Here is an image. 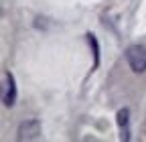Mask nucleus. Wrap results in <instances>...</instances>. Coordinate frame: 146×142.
Returning a JSON list of instances; mask_svg holds the SVG:
<instances>
[{
	"mask_svg": "<svg viewBox=\"0 0 146 142\" xmlns=\"http://www.w3.org/2000/svg\"><path fill=\"white\" fill-rule=\"evenodd\" d=\"M126 59L130 63L134 73H144L146 71V49L140 45H132L126 51Z\"/></svg>",
	"mask_w": 146,
	"mask_h": 142,
	"instance_id": "nucleus-1",
	"label": "nucleus"
},
{
	"mask_svg": "<svg viewBox=\"0 0 146 142\" xmlns=\"http://www.w3.org/2000/svg\"><path fill=\"white\" fill-rule=\"evenodd\" d=\"M14 100H16L14 77H12V73L4 71V73H2V102H4V106H12Z\"/></svg>",
	"mask_w": 146,
	"mask_h": 142,
	"instance_id": "nucleus-2",
	"label": "nucleus"
},
{
	"mask_svg": "<svg viewBox=\"0 0 146 142\" xmlns=\"http://www.w3.org/2000/svg\"><path fill=\"white\" fill-rule=\"evenodd\" d=\"M41 134V124L39 120H27L18 126V132H16V138L18 140H33Z\"/></svg>",
	"mask_w": 146,
	"mask_h": 142,
	"instance_id": "nucleus-3",
	"label": "nucleus"
},
{
	"mask_svg": "<svg viewBox=\"0 0 146 142\" xmlns=\"http://www.w3.org/2000/svg\"><path fill=\"white\" fill-rule=\"evenodd\" d=\"M128 116H130V112H128V108H124V110H120L118 112V124H120V128H122V138H126L128 140Z\"/></svg>",
	"mask_w": 146,
	"mask_h": 142,
	"instance_id": "nucleus-4",
	"label": "nucleus"
}]
</instances>
